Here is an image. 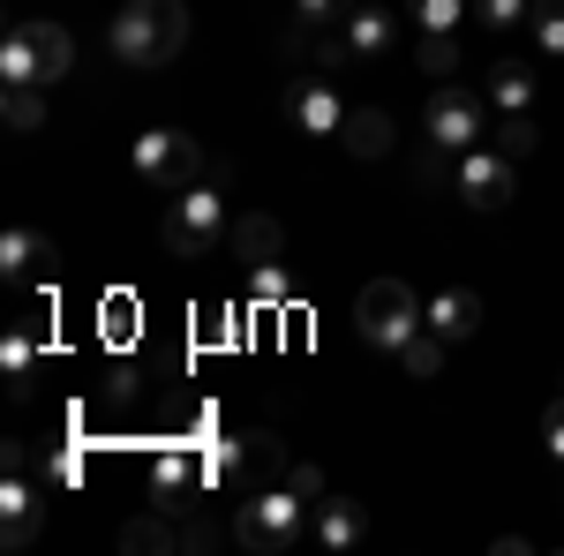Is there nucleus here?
<instances>
[{
  "mask_svg": "<svg viewBox=\"0 0 564 556\" xmlns=\"http://www.w3.org/2000/svg\"><path fill=\"white\" fill-rule=\"evenodd\" d=\"M354 0H294V23L302 31H332V23H347Z\"/></svg>",
  "mask_w": 564,
  "mask_h": 556,
  "instance_id": "nucleus-28",
  "label": "nucleus"
},
{
  "mask_svg": "<svg viewBox=\"0 0 564 556\" xmlns=\"http://www.w3.org/2000/svg\"><path fill=\"white\" fill-rule=\"evenodd\" d=\"M369 534V512L354 504V497H316V519H308V549H324V556H347L354 542Z\"/></svg>",
  "mask_w": 564,
  "mask_h": 556,
  "instance_id": "nucleus-11",
  "label": "nucleus"
},
{
  "mask_svg": "<svg viewBox=\"0 0 564 556\" xmlns=\"http://www.w3.org/2000/svg\"><path fill=\"white\" fill-rule=\"evenodd\" d=\"M422 316H430V331L444 346H467L481 331V294H467V286H436V294L422 301Z\"/></svg>",
  "mask_w": 564,
  "mask_h": 556,
  "instance_id": "nucleus-12",
  "label": "nucleus"
},
{
  "mask_svg": "<svg viewBox=\"0 0 564 556\" xmlns=\"http://www.w3.org/2000/svg\"><path fill=\"white\" fill-rule=\"evenodd\" d=\"M534 15V0H475V23L481 31H520Z\"/></svg>",
  "mask_w": 564,
  "mask_h": 556,
  "instance_id": "nucleus-27",
  "label": "nucleus"
},
{
  "mask_svg": "<svg viewBox=\"0 0 564 556\" xmlns=\"http://www.w3.org/2000/svg\"><path fill=\"white\" fill-rule=\"evenodd\" d=\"M481 98H489L497 113H527V106H534V68H527V61H497V68L481 76Z\"/></svg>",
  "mask_w": 564,
  "mask_h": 556,
  "instance_id": "nucleus-17",
  "label": "nucleus"
},
{
  "mask_svg": "<svg viewBox=\"0 0 564 556\" xmlns=\"http://www.w3.org/2000/svg\"><path fill=\"white\" fill-rule=\"evenodd\" d=\"M489 143H497V151H505V159L520 166V159H534V143H542V129H534V113H505Z\"/></svg>",
  "mask_w": 564,
  "mask_h": 556,
  "instance_id": "nucleus-22",
  "label": "nucleus"
},
{
  "mask_svg": "<svg viewBox=\"0 0 564 556\" xmlns=\"http://www.w3.org/2000/svg\"><path fill=\"white\" fill-rule=\"evenodd\" d=\"M39 346H45V324H15V331L0 339V377H8V391H31Z\"/></svg>",
  "mask_w": 564,
  "mask_h": 556,
  "instance_id": "nucleus-18",
  "label": "nucleus"
},
{
  "mask_svg": "<svg viewBox=\"0 0 564 556\" xmlns=\"http://www.w3.org/2000/svg\"><path fill=\"white\" fill-rule=\"evenodd\" d=\"M31 39H39V61H45V84H61L68 68H76V39L61 31V23H31Z\"/></svg>",
  "mask_w": 564,
  "mask_h": 556,
  "instance_id": "nucleus-21",
  "label": "nucleus"
},
{
  "mask_svg": "<svg viewBox=\"0 0 564 556\" xmlns=\"http://www.w3.org/2000/svg\"><path fill=\"white\" fill-rule=\"evenodd\" d=\"M98 324H106L113 339H129V331H135V301H129V294H113L106 308H98Z\"/></svg>",
  "mask_w": 564,
  "mask_h": 556,
  "instance_id": "nucleus-32",
  "label": "nucleus"
},
{
  "mask_svg": "<svg viewBox=\"0 0 564 556\" xmlns=\"http://www.w3.org/2000/svg\"><path fill=\"white\" fill-rule=\"evenodd\" d=\"M286 481H294V489H302L308 504H316V497H324V473H316V467H286Z\"/></svg>",
  "mask_w": 564,
  "mask_h": 556,
  "instance_id": "nucleus-33",
  "label": "nucleus"
},
{
  "mask_svg": "<svg viewBox=\"0 0 564 556\" xmlns=\"http://www.w3.org/2000/svg\"><path fill=\"white\" fill-rule=\"evenodd\" d=\"M8 84H39V90H53L45 84V61H39V39H31V23H8L0 31V90Z\"/></svg>",
  "mask_w": 564,
  "mask_h": 556,
  "instance_id": "nucleus-15",
  "label": "nucleus"
},
{
  "mask_svg": "<svg viewBox=\"0 0 564 556\" xmlns=\"http://www.w3.org/2000/svg\"><path fill=\"white\" fill-rule=\"evenodd\" d=\"M527 31H534V45H542V53H564V0H534Z\"/></svg>",
  "mask_w": 564,
  "mask_h": 556,
  "instance_id": "nucleus-26",
  "label": "nucleus"
},
{
  "mask_svg": "<svg viewBox=\"0 0 564 556\" xmlns=\"http://www.w3.org/2000/svg\"><path fill=\"white\" fill-rule=\"evenodd\" d=\"M542 451H550V459L564 467V391L550 399V406H542Z\"/></svg>",
  "mask_w": 564,
  "mask_h": 556,
  "instance_id": "nucleus-31",
  "label": "nucleus"
},
{
  "mask_svg": "<svg viewBox=\"0 0 564 556\" xmlns=\"http://www.w3.org/2000/svg\"><path fill=\"white\" fill-rule=\"evenodd\" d=\"M121 549H181V526L174 519H135V526H121Z\"/></svg>",
  "mask_w": 564,
  "mask_h": 556,
  "instance_id": "nucleus-24",
  "label": "nucleus"
},
{
  "mask_svg": "<svg viewBox=\"0 0 564 556\" xmlns=\"http://www.w3.org/2000/svg\"><path fill=\"white\" fill-rule=\"evenodd\" d=\"M129 166L143 188H159V196H181V188H196L204 181V143L188 129H143L129 143Z\"/></svg>",
  "mask_w": 564,
  "mask_h": 556,
  "instance_id": "nucleus-5",
  "label": "nucleus"
},
{
  "mask_svg": "<svg viewBox=\"0 0 564 556\" xmlns=\"http://www.w3.org/2000/svg\"><path fill=\"white\" fill-rule=\"evenodd\" d=\"M399 369H406V377H436V369H444V339H436L430 324H422L414 339L399 346Z\"/></svg>",
  "mask_w": 564,
  "mask_h": 556,
  "instance_id": "nucleus-23",
  "label": "nucleus"
},
{
  "mask_svg": "<svg viewBox=\"0 0 564 556\" xmlns=\"http://www.w3.org/2000/svg\"><path fill=\"white\" fill-rule=\"evenodd\" d=\"M308 519H316V504L279 473V481H263V489H241V504H234V542L257 549V556H294V549H308Z\"/></svg>",
  "mask_w": 564,
  "mask_h": 556,
  "instance_id": "nucleus-1",
  "label": "nucleus"
},
{
  "mask_svg": "<svg viewBox=\"0 0 564 556\" xmlns=\"http://www.w3.org/2000/svg\"><path fill=\"white\" fill-rule=\"evenodd\" d=\"M39 526H45V489L31 481V444H8L0 451V542L31 549Z\"/></svg>",
  "mask_w": 564,
  "mask_h": 556,
  "instance_id": "nucleus-7",
  "label": "nucleus"
},
{
  "mask_svg": "<svg viewBox=\"0 0 564 556\" xmlns=\"http://www.w3.org/2000/svg\"><path fill=\"white\" fill-rule=\"evenodd\" d=\"M347 151L361 159V166H377V159H391V143H399V129H391V113H377V106H361V113H347Z\"/></svg>",
  "mask_w": 564,
  "mask_h": 556,
  "instance_id": "nucleus-16",
  "label": "nucleus"
},
{
  "mask_svg": "<svg viewBox=\"0 0 564 556\" xmlns=\"http://www.w3.org/2000/svg\"><path fill=\"white\" fill-rule=\"evenodd\" d=\"M226 241H234V257L249 263V271H257V263H279V249H286V241H279V218H263V211L234 218V233H226Z\"/></svg>",
  "mask_w": 564,
  "mask_h": 556,
  "instance_id": "nucleus-19",
  "label": "nucleus"
},
{
  "mask_svg": "<svg viewBox=\"0 0 564 556\" xmlns=\"http://www.w3.org/2000/svg\"><path fill=\"white\" fill-rule=\"evenodd\" d=\"M257 473H286V451H279V436H234L226 451H218V481H257Z\"/></svg>",
  "mask_w": 564,
  "mask_h": 556,
  "instance_id": "nucleus-14",
  "label": "nucleus"
},
{
  "mask_svg": "<svg viewBox=\"0 0 564 556\" xmlns=\"http://www.w3.org/2000/svg\"><path fill=\"white\" fill-rule=\"evenodd\" d=\"M159 233H166V257L181 263H204L234 233L226 226V181H196V188H181L174 204H166V218H159Z\"/></svg>",
  "mask_w": 564,
  "mask_h": 556,
  "instance_id": "nucleus-3",
  "label": "nucleus"
},
{
  "mask_svg": "<svg viewBox=\"0 0 564 556\" xmlns=\"http://www.w3.org/2000/svg\"><path fill=\"white\" fill-rule=\"evenodd\" d=\"M391 45H399V15L377 8V0H354L347 23H339V39H332V61H361V68H377V61H391Z\"/></svg>",
  "mask_w": 564,
  "mask_h": 556,
  "instance_id": "nucleus-9",
  "label": "nucleus"
},
{
  "mask_svg": "<svg viewBox=\"0 0 564 556\" xmlns=\"http://www.w3.org/2000/svg\"><path fill=\"white\" fill-rule=\"evenodd\" d=\"M406 23H422V39H452L467 23V0H406Z\"/></svg>",
  "mask_w": 564,
  "mask_h": 556,
  "instance_id": "nucleus-20",
  "label": "nucleus"
},
{
  "mask_svg": "<svg viewBox=\"0 0 564 556\" xmlns=\"http://www.w3.org/2000/svg\"><path fill=\"white\" fill-rule=\"evenodd\" d=\"M181 45H188V0H129L113 23H106V53L121 68H166Z\"/></svg>",
  "mask_w": 564,
  "mask_h": 556,
  "instance_id": "nucleus-2",
  "label": "nucleus"
},
{
  "mask_svg": "<svg viewBox=\"0 0 564 556\" xmlns=\"http://www.w3.org/2000/svg\"><path fill=\"white\" fill-rule=\"evenodd\" d=\"M452 188H459V204H467V211H505V204H512V188H520V166H512L497 143H475V151H459V159H452Z\"/></svg>",
  "mask_w": 564,
  "mask_h": 556,
  "instance_id": "nucleus-8",
  "label": "nucleus"
},
{
  "mask_svg": "<svg viewBox=\"0 0 564 556\" xmlns=\"http://www.w3.org/2000/svg\"><path fill=\"white\" fill-rule=\"evenodd\" d=\"M414 61H422V76H459V45L452 39H422Z\"/></svg>",
  "mask_w": 564,
  "mask_h": 556,
  "instance_id": "nucleus-29",
  "label": "nucleus"
},
{
  "mask_svg": "<svg viewBox=\"0 0 564 556\" xmlns=\"http://www.w3.org/2000/svg\"><path fill=\"white\" fill-rule=\"evenodd\" d=\"M286 121H294L302 135H316V143H324V135H339V129H347V98L324 84V76H308V84L286 90Z\"/></svg>",
  "mask_w": 564,
  "mask_h": 556,
  "instance_id": "nucleus-10",
  "label": "nucleus"
},
{
  "mask_svg": "<svg viewBox=\"0 0 564 556\" xmlns=\"http://www.w3.org/2000/svg\"><path fill=\"white\" fill-rule=\"evenodd\" d=\"M422 143L444 151V159H459V151L489 143V98L467 90V84H436L430 106H422Z\"/></svg>",
  "mask_w": 564,
  "mask_h": 556,
  "instance_id": "nucleus-6",
  "label": "nucleus"
},
{
  "mask_svg": "<svg viewBox=\"0 0 564 556\" xmlns=\"http://www.w3.org/2000/svg\"><path fill=\"white\" fill-rule=\"evenodd\" d=\"M249 294H257L263 308H279V301L294 294V286H286V271H279V263H257V271H249Z\"/></svg>",
  "mask_w": 564,
  "mask_h": 556,
  "instance_id": "nucleus-30",
  "label": "nucleus"
},
{
  "mask_svg": "<svg viewBox=\"0 0 564 556\" xmlns=\"http://www.w3.org/2000/svg\"><path fill=\"white\" fill-rule=\"evenodd\" d=\"M430 316H422V294L406 286V279H369L361 286V301H354V331L377 346V353H391L399 361V346L414 339Z\"/></svg>",
  "mask_w": 564,
  "mask_h": 556,
  "instance_id": "nucleus-4",
  "label": "nucleus"
},
{
  "mask_svg": "<svg viewBox=\"0 0 564 556\" xmlns=\"http://www.w3.org/2000/svg\"><path fill=\"white\" fill-rule=\"evenodd\" d=\"M53 263H61V249H53V233H39V226H8L0 233V271L8 279H53Z\"/></svg>",
  "mask_w": 564,
  "mask_h": 556,
  "instance_id": "nucleus-13",
  "label": "nucleus"
},
{
  "mask_svg": "<svg viewBox=\"0 0 564 556\" xmlns=\"http://www.w3.org/2000/svg\"><path fill=\"white\" fill-rule=\"evenodd\" d=\"M39 121H45V90H39V84H8V129L31 135Z\"/></svg>",
  "mask_w": 564,
  "mask_h": 556,
  "instance_id": "nucleus-25",
  "label": "nucleus"
}]
</instances>
